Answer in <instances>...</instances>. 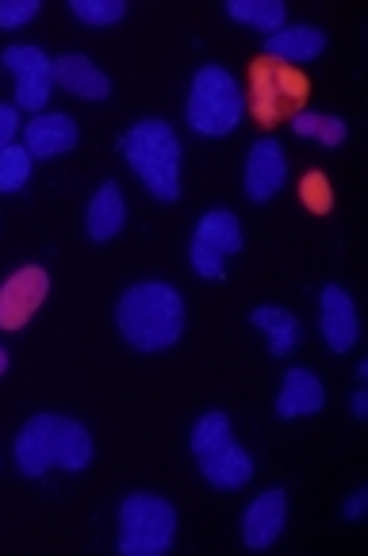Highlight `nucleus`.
Here are the masks:
<instances>
[{"label":"nucleus","mask_w":368,"mask_h":556,"mask_svg":"<svg viewBox=\"0 0 368 556\" xmlns=\"http://www.w3.org/2000/svg\"><path fill=\"white\" fill-rule=\"evenodd\" d=\"M312 97V81L295 66L280 58L262 54L250 66V112L262 127H277L284 119H295Z\"/></svg>","instance_id":"39448f33"},{"label":"nucleus","mask_w":368,"mask_h":556,"mask_svg":"<svg viewBox=\"0 0 368 556\" xmlns=\"http://www.w3.org/2000/svg\"><path fill=\"white\" fill-rule=\"evenodd\" d=\"M250 323L269 334V353H272V357H288V353L300 345L303 327H300V319H295L292 312H284V307H254V312H250Z\"/></svg>","instance_id":"6ab92c4d"},{"label":"nucleus","mask_w":368,"mask_h":556,"mask_svg":"<svg viewBox=\"0 0 368 556\" xmlns=\"http://www.w3.org/2000/svg\"><path fill=\"white\" fill-rule=\"evenodd\" d=\"M322 338L334 353H350L357 345V307L338 285L322 288Z\"/></svg>","instance_id":"ddd939ff"},{"label":"nucleus","mask_w":368,"mask_h":556,"mask_svg":"<svg viewBox=\"0 0 368 556\" xmlns=\"http://www.w3.org/2000/svg\"><path fill=\"white\" fill-rule=\"evenodd\" d=\"M327 392H322L319 377L307 372V368H292L284 377V388L277 395V415L280 418H300V415H319Z\"/></svg>","instance_id":"dca6fc26"},{"label":"nucleus","mask_w":368,"mask_h":556,"mask_svg":"<svg viewBox=\"0 0 368 556\" xmlns=\"http://www.w3.org/2000/svg\"><path fill=\"white\" fill-rule=\"evenodd\" d=\"M50 292V277L39 265H24L0 285V330H20L31 323Z\"/></svg>","instance_id":"9d476101"},{"label":"nucleus","mask_w":368,"mask_h":556,"mask_svg":"<svg viewBox=\"0 0 368 556\" xmlns=\"http://www.w3.org/2000/svg\"><path fill=\"white\" fill-rule=\"evenodd\" d=\"M192 457H196L200 472L212 488L238 491L254 476V460L230 434V418L223 410H207L196 426H192Z\"/></svg>","instance_id":"20e7f679"},{"label":"nucleus","mask_w":368,"mask_h":556,"mask_svg":"<svg viewBox=\"0 0 368 556\" xmlns=\"http://www.w3.org/2000/svg\"><path fill=\"white\" fill-rule=\"evenodd\" d=\"M31 177V154L27 147H9L0 154V192H20Z\"/></svg>","instance_id":"4be33fe9"},{"label":"nucleus","mask_w":368,"mask_h":556,"mask_svg":"<svg viewBox=\"0 0 368 556\" xmlns=\"http://www.w3.org/2000/svg\"><path fill=\"white\" fill-rule=\"evenodd\" d=\"M16 127H20V119H16V108L12 104H0V154L12 147V139H16Z\"/></svg>","instance_id":"a878e982"},{"label":"nucleus","mask_w":368,"mask_h":556,"mask_svg":"<svg viewBox=\"0 0 368 556\" xmlns=\"http://www.w3.org/2000/svg\"><path fill=\"white\" fill-rule=\"evenodd\" d=\"M322 47H327V35L307 24H292V27L284 24L277 35L265 39V54L280 58V62H307V58L322 54Z\"/></svg>","instance_id":"f3484780"},{"label":"nucleus","mask_w":368,"mask_h":556,"mask_svg":"<svg viewBox=\"0 0 368 556\" xmlns=\"http://www.w3.org/2000/svg\"><path fill=\"white\" fill-rule=\"evenodd\" d=\"M123 223H127L123 192H119V185H115V180H107V185H100V192L92 197V204H89V238H92V242H107V238L119 235Z\"/></svg>","instance_id":"a211bd4d"},{"label":"nucleus","mask_w":368,"mask_h":556,"mask_svg":"<svg viewBox=\"0 0 368 556\" xmlns=\"http://www.w3.org/2000/svg\"><path fill=\"white\" fill-rule=\"evenodd\" d=\"M227 16L257 27V31H265V39H269V35H277L280 27H284L288 9L280 0H227Z\"/></svg>","instance_id":"aec40b11"},{"label":"nucleus","mask_w":368,"mask_h":556,"mask_svg":"<svg viewBox=\"0 0 368 556\" xmlns=\"http://www.w3.org/2000/svg\"><path fill=\"white\" fill-rule=\"evenodd\" d=\"M119 330L123 342H131L142 353L169 350L185 334V300L177 288L162 285V280H142L123 292Z\"/></svg>","instance_id":"f257e3e1"},{"label":"nucleus","mask_w":368,"mask_h":556,"mask_svg":"<svg viewBox=\"0 0 368 556\" xmlns=\"http://www.w3.org/2000/svg\"><path fill=\"white\" fill-rule=\"evenodd\" d=\"M0 62L16 74V108L42 115L50 89H54V62L39 47H9L0 54Z\"/></svg>","instance_id":"1a4fd4ad"},{"label":"nucleus","mask_w":368,"mask_h":556,"mask_svg":"<svg viewBox=\"0 0 368 556\" xmlns=\"http://www.w3.org/2000/svg\"><path fill=\"white\" fill-rule=\"evenodd\" d=\"M177 538V510L157 495H127L119 507V553L123 556H162Z\"/></svg>","instance_id":"0eeeda50"},{"label":"nucleus","mask_w":368,"mask_h":556,"mask_svg":"<svg viewBox=\"0 0 368 556\" xmlns=\"http://www.w3.org/2000/svg\"><path fill=\"white\" fill-rule=\"evenodd\" d=\"M284 180H288V157L280 150V142L272 139L254 142L250 162H245V197L254 200V204H265V200H272L284 189Z\"/></svg>","instance_id":"9b49d317"},{"label":"nucleus","mask_w":368,"mask_h":556,"mask_svg":"<svg viewBox=\"0 0 368 556\" xmlns=\"http://www.w3.org/2000/svg\"><path fill=\"white\" fill-rule=\"evenodd\" d=\"M365 507H368V488H357V491H353V500L345 503V510H342V515L353 522V518H360V515H365Z\"/></svg>","instance_id":"bb28decb"},{"label":"nucleus","mask_w":368,"mask_h":556,"mask_svg":"<svg viewBox=\"0 0 368 556\" xmlns=\"http://www.w3.org/2000/svg\"><path fill=\"white\" fill-rule=\"evenodd\" d=\"M245 97L223 66H200L189 92V127L200 135H230L242 123Z\"/></svg>","instance_id":"423d86ee"},{"label":"nucleus","mask_w":368,"mask_h":556,"mask_svg":"<svg viewBox=\"0 0 368 556\" xmlns=\"http://www.w3.org/2000/svg\"><path fill=\"white\" fill-rule=\"evenodd\" d=\"M16 465L24 476H42L54 465L66 472H81L92 465V438L74 418L35 415L16 438Z\"/></svg>","instance_id":"f03ea898"},{"label":"nucleus","mask_w":368,"mask_h":556,"mask_svg":"<svg viewBox=\"0 0 368 556\" xmlns=\"http://www.w3.org/2000/svg\"><path fill=\"white\" fill-rule=\"evenodd\" d=\"M39 16V0H0V27H20Z\"/></svg>","instance_id":"393cba45"},{"label":"nucleus","mask_w":368,"mask_h":556,"mask_svg":"<svg viewBox=\"0 0 368 556\" xmlns=\"http://www.w3.org/2000/svg\"><path fill=\"white\" fill-rule=\"evenodd\" d=\"M123 157L157 200L180 197V142L165 119H142L119 139Z\"/></svg>","instance_id":"7ed1b4c3"},{"label":"nucleus","mask_w":368,"mask_h":556,"mask_svg":"<svg viewBox=\"0 0 368 556\" xmlns=\"http://www.w3.org/2000/svg\"><path fill=\"white\" fill-rule=\"evenodd\" d=\"M300 200L307 204V212L315 215H327L330 207H334V189H330V177L327 173H307V177L300 180Z\"/></svg>","instance_id":"b1692460"},{"label":"nucleus","mask_w":368,"mask_h":556,"mask_svg":"<svg viewBox=\"0 0 368 556\" xmlns=\"http://www.w3.org/2000/svg\"><path fill=\"white\" fill-rule=\"evenodd\" d=\"M24 139H27V154L31 157H58L77 147V127L69 115L42 112L24 127Z\"/></svg>","instance_id":"4468645a"},{"label":"nucleus","mask_w":368,"mask_h":556,"mask_svg":"<svg viewBox=\"0 0 368 556\" xmlns=\"http://www.w3.org/2000/svg\"><path fill=\"white\" fill-rule=\"evenodd\" d=\"M54 85H62V89L74 92V97H81V100H107V92H112L107 74H100V70L92 66V58H85V54L58 58Z\"/></svg>","instance_id":"2eb2a0df"},{"label":"nucleus","mask_w":368,"mask_h":556,"mask_svg":"<svg viewBox=\"0 0 368 556\" xmlns=\"http://www.w3.org/2000/svg\"><path fill=\"white\" fill-rule=\"evenodd\" d=\"M69 9H74L77 20H85V24H92V27H107L127 16V4H123V0H69Z\"/></svg>","instance_id":"5701e85b"},{"label":"nucleus","mask_w":368,"mask_h":556,"mask_svg":"<svg viewBox=\"0 0 368 556\" xmlns=\"http://www.w3.org/2000/svg\"><path fill=\"white\" fill-rule=\"evenodd\" d=\"M242 227L238 219L219 207V212H207L196 223V235H192V269L204 280H227V257H234L242 250Z\"/></svg>","instance_id":"6e6552de"},{"label":"nucleus","mask_w":368,"mask_h":556,"mask_svg":"<svg viewBox=\"0 0 368 556\" xmlns=\"http://www.w3.org/2000/svg\"><path fill=\"white\" fill-rule=\"evenodd\" d=\"M292 131L303 135V139H315L322 142V147H342L345 135H350V127H345L342 119H334V115H322V112H300L292 119Z\"/></svg>","instance_id":"412c9836"},{"label":"nucleus","mask_w":368,"mask_h":556,"mask_svg":"<svg viewBox=\"0 0 368 556\" xmlns=\"http://www.w3.org/2000/svg\"><path fill=\"white\" fill-rule=\"evenodd\" d=\"M284 518H288V500L284 491H265V495H257L254 503H250V510H245L242 518V541L245 548H269L272 541L284 533Z\"/></svg>","instance_id":"f8f14e48"},{"label":"nucleus","mask_w":368,"mask_h":556,"mask_svg":"<svg viewBox=\"0 0 368 556\" xmlns=\"http://www.w3.org/2000/svg\"><path fill=\"white\" fill-rule=\"evenodd\" d=\"M353 415H357V418H365V415H368V395H365V392L353 395Z\"/></svg>","instance_id":"cd10ccee"},{"label":"nucleus","mask_w":368,"mask_h":556,"mask_svg":"<svg viewBox=\"0 0 368 556\" xmlns=\"http://www.w3.org/2000/svg\"><path fill=\"white\" fill-rule=\"evenodd\" d=\"M4 368H9V353L0 350V377H4Z\"/></svg>","instance_id":"c85d7f7f"}]
</instances>
